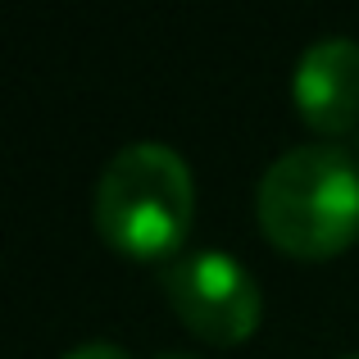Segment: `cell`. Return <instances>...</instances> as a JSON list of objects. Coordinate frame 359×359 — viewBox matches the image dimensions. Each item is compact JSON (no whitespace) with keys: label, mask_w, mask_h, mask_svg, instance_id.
<instances>
[{"label":"cell","mask_w":359,"mask_h":359,"mask_svg":"<svg viewBox=\"0 0 359 359\" xmlns=\"http://www.w3.org/2000/svg\"><path fill=\"white\" fill-rule=\"evenodd\" d=\"M255 214L282 250L332 255L359 232V168L346 150L314 141L291 146L264 168Z\"/></svg>","instance_id":"1"},{"label":"cell","mask_w":359,"mask_h":359,"mask_svg":"<svg viewBox=\"0 0 359 359\" xmlns=\"http://www.w3.org/2000/svg\"><path fill=\"white\" fill-rule=\"evenodd\" d=\"M191 223V168L164 141H128L96 182V228L128 255H177Z\"/></svg>","instance_id":"2"},{"label":"cell","mask_w":359,"mask_h":359,"mask_svg":"<svg viewBox=\"0 0 359 359\" xmlns=\"http://www.w3.org/2000/svg\"><path fill=\"white\" fill-rule=\"evenodd\" d=\"M159 282L173 309L187 318V327L205 341H241L259 318V287L228 250H214V245L177 250L164 259Z\"/></svg>","instance_id":"3"},{"label":"cell","mask_w":359,"mask_h":359,"mask_svg":"<svg viewBox=\"0 0 359 359\" xmlns=\"http://www.w3.org/2000/svg\"><path fill=\"white\" fill-rule=\"evenodd\" d=\"M291 96L300 114L323 132H346L359 123V41L314 36L291 69Z\"/></svg>","instance_id":"4"},{"label":"cell","mask_w":359,"mask_h":359,"mask_svg":"<svg viewBox=\"0 0 359 359\" xmlns=\"http://www.w3.org/2000/svg\"><path fill=\"white\" fill-rule=\"evenodd\" d=\"M60 359H132L128 351H123L118 341H82V346H73V351H64Z\"/></svg>","instance_id":"5"},{"label":"cell","mask_w":359,"mask_h":359,"mask_svg":"<svg viewBox=\"0 0 359 359\" xmlns=\"http://www.w3.org/2000/svg\"><path fill=\"white\" fill-rule=\"evenodd\" d=\"M155 359H201V355H187V351H159Z\"/></svg>","instance_id":"6"},{"label":"cell","mask_w":359,"mask_h":359,"mask_svg":"<svg viewBox=\"0 0 359 359\" xmlns=\"http://www.w3.org/2000/svg\"><path fill=\"white\" fill-rule=\"evenodd\" d=\"M341 359H359V351H351V355H341Z\"/></svg>","instance_id":"7"}]
</instances>
